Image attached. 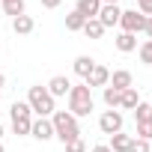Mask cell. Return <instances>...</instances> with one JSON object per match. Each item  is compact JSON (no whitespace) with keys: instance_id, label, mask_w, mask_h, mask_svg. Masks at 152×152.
Returning <instances> with one entry per match:
<instances>
[{"instance_id":"cell-1","label":"cell","mask_w":152,"mask_h":152,"mask_svg":"<svg viewBox=\"0 0 152 152\" xmlns=\"http://www.w3.org/2000/svg\"><path fill=\"white\" fill-rule=\"evenodd\" d=\"M51 125H54V137H60V140H63V146H66L69 140H78V137H81L78 119H75L69 110H54Z\"/></svg>"},{"instance_id":"cell-2","label":"cell","mask_w":152,"mask_h":152,"mask_svg":"<svg viewBox=\"0 0 152 152\" xmlns=\"http://www.w3.org/2000/svg\"><path fill=\"white\" fill-rule=\"evenodd\" d=\"M69 113L78 119V116H90L93 113V93L87 84H78L69 90Z\"/></svg>"},{"instance_id":"cell-3","label":"cell","mask_w":152,"mask_h":152,"mask_svg":"<svg viewBox=\"0 0 152 152\" xmlns=\"http://www.w3.org/2000/svg\"><path fill=\"white\" fill-rule=\"evenodd\" d=\"M27 104H30V110L33 113H39V116H54V99H51V93L42 87V84H36V87H30V93H27Z\"/></svg>"},{"instance_id":"cell-4","label":"cell","mask_w":152,"mask_h":152,"mask_svg":"<svg viewBox=\"0 0 152 152\" xmlns=\"http://www.w3.org/2000/svg\"><path fill=\"white\" fill-rule=\"evenodd\" d=\"M9 113H12V131H15V134H30V125H33V110H30V104H27V102H15V104L9 107Z\"/></svg>"},{"instance_id":"cell-5","label":"cell","mask_w":152,"mask_h":152,"mask_svg":"<svg viewBox=\"0 0 152 152\" xmlns=\"http://www.w3.org/2000/svg\"><path fill=\"white\" fill-rule=\"evenodd\" d=\"M119 27H122V33H143V27H146V15H140L137 9H128V12H122L119 15Z\"/></svg>"},{"instance_id":"cell-6","label":"cell","mask_w":152,"mask_h":152,"mask_svg":"<svg viewBox=\"0 0 152 152\" xmlns=\"http://www.w3.org/2000/svg\"><path fill=\"white\" fill-rule=\"evenodd\" d=\"M99 128H102V134H119L122 131V113L119 110H104L99 116Z\"/></svg>"},{"instance_id":"cell-7","label":"cell","mask_w":152,"mask_h":152,"mask_svg":"<svg viewBox=\"0 0 152 152\" xmlns=\"http://www.w3.org/2000/svg\"><path fill=\"white\" fill-rule=\"evenodd\" d=\"M119 15H122V9L116 6V3H102V9H99V24L107 30V27H116L119 24Z\"/></svg>"},{"instance_id":"cell-8","label":"cell","mask_w":152,"mask_h":152,"mask_svg":"<svg viewBox=\"0 0 152 152\" xmlns=\"http://www.w3.org/2000/svg\"><path fill=\"white\" fill-rule=\"evenodd\" d=\"M30 134L36 137V140H51L54 137V125H51V119L48 116H39V119H33V125H30Z\"/></svg>"},{"instance_id":"cell-9","label":"cell","mask_w":152,"mask_h":152,"mask_svg":"<svg viewBox=\"0 0 152 152\" xmlns=\"http://www.w3.org/2000/svg\"><path fill=\"white\" fill-rule=\"evenodd\" d=\"M45 90L51 93V99H57V96H69L72 84H69V78H66V75H54V78L48 81V87H45Z\"/></svg>"},{"instance_id":"cell-10","label":"cell","mask_w":152,"mask_h":152,"mask_svg":"<svg viewBox=\"0 0 152 152\" xmlns=\"http://www.w3.org/2000/svg\"><path fill=\"white\" fill-rule=\"evenodd\" d=\"M107 87H113L116 93H122V90H131V87H134V81H131V72H125V69L113 72V75H110V81H107Z\"/></svg>"},{"instance_id":"cell-11","label":"cell","mask_w":152,"mask_h":152,"mask_svg":"<svg viewBox=\"0 0 152 152\" xmlns=\"http://www.w3.org/2000/svg\"><path fill=\"white\" fill-rule=\"evenodd\" d=\"M107 81H110V72H107L104 66H99V63H96V69L90 72V78H87L84 84L93 90V87H107Z\"/></svg>"},{"instance_id":"cell-12","label":"cell","mask_w":152,"mask_h":152,"mask_svg":"<svg viewBox=\"0 0 152 152\" xmlns=\"http://www.w3.org/2000/svg\"><path fill=\"white\" fill-rule=\"evenodd\" d=\"M99 9H102V0H78V6H75V12H81L87 21L99 18Z\"/></svg>"},{"instance_id":"cell-13","label":"cell","mask_w":152,"mask_h":152,"mask_svg":"<svg viewBox=\"0 0 152 152\" xmlns=\"http://www.w3.org/2000/svg\"><path fill=\"white\" fill-rule=\"evenodd\" d=\"M12 30H15L18 36H30V33L36 30V21H33L30 15H18V18H12Z\"/></svg>"},{"instance_id":"cell-14","label":"cell","mask_w":152,"mask_h":152,"mask_svg":"<svg viewBox=\"0 0 152 152\" xmlns=\"http://www.w3.org/2000/svg\"><path fill=\"white\" fill-rule=\"evenodd\" d=\"M93 69H96V60L87 57V54H81L78 60H75V75H78V78H84V81L90 78V72H93Z\"/></svg>"},{"instance_id":"cell-15","label":"cell","mask_w":152,"mask_h":152,"mask_svg":"<svg viewBox=\"0 0 152 152\" xmlns=\"http://www.w3.org/2000/svg\"><path fill=\"white\" fill-rule=\"evenodd\" d=\"M131 140L134 137L131 134H122V131L119 134H110V152H128L131 149Z\"/></svg>"},{"instance_id":"cell-16","label":"cell","mask_w":152,"mask_h":152,"mask_svg":"<svg viewBox=\"0 0 152 152\" xmlns=\"http://www.w3.org/2000/svg\"><path fill=\"white\" fill-rule=\"evenodd\" d=\"M134 48H137V36H134V33H119V36H116V51L131 54Z\"/></svg>"},{"instance_id":"cell-17","label":"cell","mask_w":152,"mask_h":152,"mask_svg":"<svg viewBox=\"0 0 152 152\" xmlns=\"http://www.w3.org/2000/svg\"><path fill=\"white\" fill-rule=\"evenodd\" d=\"M137 104H140V96H137V90H134V87L119 93V107H125V110H134Z\"/></svg>"},{"instance_id":"cell-18","label":"cell","mask_w":152,"mask_h":152,"mask_svg":"<svg viewBox=\"0 0 152 152\" xmlns=\"http://www.w3.org/2000/svg\"><path fill=\"white\" fill-rule=\"evenodd\" d=\"M84 24H87V18H84L81 12H69V15H66V30H72V33L84 30Z\"/></svg>"},{"instance_id":"cell-19","label":"cell","mask_w":152,"mask_h":152,"mask_svg":"<svg viewBox=\"0 0 152 152\" xmlns=\"http://www.w3.org/2000/svg\"><path fill=\"white\" fill-rule=\"evenodd\" d=\"M102 33H104V27L99 24V18H90V21L84 24V36H87V39H102Z\"/></svg>"},{"instance_id":"cell-20","label":"cell","mask_w":152,"mask_h":152,"mask_svg":"<svg viewBox=\"0 0 152 152\" xmlns=\"http://www.w3.org/2000/svg\"><path fill=\"white\" fill-rule=\"evenodd\" d=\"M0 3H3V12L12 15V18L24 15V0H0Z\"/></svg>"},{"instance_id":"cell-21","label":"cell","mask_w":152,"mask_h":152,"mask_svg":"<svg viewBox=\"0 0 152 152\" xmlns=\"http://www.w3.org/2000/svg\"><path fill=\"white\" fill-rule=\"evenodd\" d=\"M134 119H137V122H152V104H149V102H140V104L134 107Z\"/></svg>"},{"instance_id":"cell-22","label":"cell","mask_w":152,"mask_h":152,"mask_svg":"<svg viewBox=\"0 0 152 152\" xmlns=\"http://www.w3.org/2000/svg\"><path fill=\"white\" fill-rule=\"evenodd\" d=\"M104 104L113 110V107H119V93L113 90V87H104Z\"/></svg>"},{"instance_id":"cell-23","label":"cell","mask_w":152,"mask_h":152,"mask_svg":"<svg viewBox=\"0 0 152 152\" xmlns=\"http://www.w3.org/2000/svg\"><path fill=\"white\" fill-rule=\"evenodd\" d=\"M140 60H143L146 66H152V39H146V42L140 45Z\"/></svg>"},{"instance_id":"cell-24","label":"cell","mask_w":152,"mask_h":152,"mask_svg":"<svg viewBox=\"0 0 152 152\" xmlns=\"http://www.w3.org/2000/svg\"><path fill=\"white\" fill-rule=\"evenodd\" d=\"M137 137L140 140H152V122H137Z\"/></svg>"},{"instance_id":"cell-25","label":"cell","mask_w":152,"mask_h":152,"mask_svg":"<svg viewBox=\"0 0 152 152\" xmlns=\"http://www.w3.org/2000/svg\"><path fill=\"white\" fill-rule=\"evenodd\" d=\"M66 152H87V143L78 137V140H69L66 143Z\"/></svg>"},{"instance_id":"cell-26","label":"cell","mask_w":152,"mask_h":152,"mask_svg":"<svg viewBox=\"0 0 152 152\" xmlns=\"http://www.w3.org/2000/svg\"><path fill=\"white\" fill-rule=\"evenodd\" d=\"M128 152H149V140H140V137H134Z\"/></svg>"},{"instance_id":"cell-27","label":"cell","mask_w":152,"mask_h":152,"mask_svg":"<svg viewBox=\"0 0 152 152\" xmlns=\"http://www.w3.org/2000/svg\"><path fill=\"white\" fill-rule=\"evenodd\" d=\"M137 9H140V15H152V0H137Z\"/></svg>"},{"instance_id":"cell-28","label":"cell","mask_w":152,"mask_h":152,"mask_svg":"<svg viewBox=\"0 0 152 152\" xmlns=\"http://www.w3.org/2000/svg\"><path fill=\"white\" fill-rule=\"evenodd\" d=\"M39 3H42V6H45V9H57V6H60V3H63V0H39Z\"/></svg>"},{"instance_id":"cell-29","label":"cell","mask_w":152,"mask_h":152,"mask_svg":"<svg viewBox=\"0 0 152 152\" xmlns=\"http://www.w3.org/2000/svg\"><path fill=\"white\" fill-rule=\"evenodd\" d=\"M143 33H146V36H149V39H152V15H149V18H146V27H143Z\"/></svg>"},{"instance_id":"cell-30","label":"cell","mask_w":152,"mask_h":152,"mask_svg":"<svg viewBox=\"0 0 152 152\" xmlns=\"http://www.w3.org/2000/svg\"><path fill=\"white\" fill-rule=\"evenodd\" d=\"M90 152H110V146H104V143H102V146H93Z\"/></svg>"},{"instance_id":"cell-31","label":"cell","mask_w":152,"mask_h":152,"mask_svg":"<svg viewBox=\"0 0 152 152\" xmlns=\"http://www.w3.org/2000/svg\"><path fill=\"white\" fill-rule=\"evenodd\" d=\"M3 84H6V78H3V75H0V93H3Z\"/></svg>"},{"instance_id":"cell-32","label":"cell","mask_w":152,"mask_h":152,"mask_svg":"<svg viewBox=\"0 0 152 152\" xmlns=\"http://www.w3.org/2000/svg\"><path fill=\"white\" fill-rule=\"evenodd\" d=\"M102 3H119V0H102Z\"/></svg>"},{"instance_id":"cell-33","label":"cell","mask_w":152,"mask_h":152,"mask_svg":"<svg viewBox=\"0 0 152 152\" xmlns=\"http://www.w3.org/2000/svg\"><path fill=\"white\" fill-rule=\"evenodd\" d=\"M0 137H3V125H0Z\"/></svg>"},{"instance_id":"cell-34","label":"cell","mask_w":152,"mask_h":152,"mask_svg":"<svg viewBox=\"0 0 152 152\" xmlns=\"http://www.w3.org/2000/svg\"><path fill=\"white\" fill-rule=\"evenodd\" d=\"M0 152H6V149H3V143H0Z\"/></svg>"},{"instance_id":"cell-35","label":"cell","mask_w":152,"mask_h":152,"mask_svg":"<svg viewBox=\"0 0 152 152\" xmlns=\"http://www.w3.org/2000/svg\"><path fill=\"white\" fill-rule=\"evenodd\" d=\"M0 113H3V110H0Z\"/></svg>"},{"instance_id":"cell-36","label":"cell","mask_w":152,"mask_h":152,"mask_svg":"<svg viewBox=\"0 0 152 152\" xmlns=\"http://www.w3.org/2000/svg\"><path fill=\"white\" fill-rule=\"evenodd\" d=\"M149 104H152V102H149Z\"/></svg>"}]
</instances>
